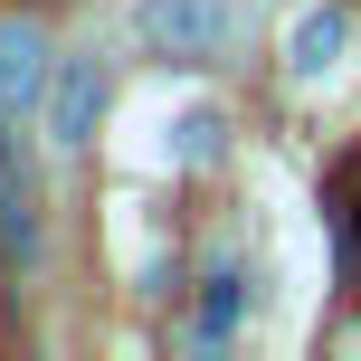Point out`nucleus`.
<instances>
[{
  "label": "nucleus",
  "instance_id": "f257e3e1",
  "mask_svg": "<svg viewBox=\"0 0 361 361\" xmlns=\"http://www.w3.org/2000/svg\"><path fill=\"white\" fill-rule=\"evenodd\" d=\"M238 0H143V10H133V29L152 38V48L162 57H219L238 38Z\"/></svg>",
  "mask_w": 361,
  "mask_h": 361
},
{
  "label": "nucleus",
  "instance_id": "f03ea898",
  "mask_svg": "<svg viewBox=\"0 0 361 361\" xmlns=\"http://www.w3.org/2000/svg\"><path fill=\"white\" fill-rule=\"evenodd\" d=\"M95 114H105V67H95V57H67V67H57V95H48V133L57 143H86Z\"/></svg>",
  "mask_w": 361,
  "mask_h": 361
},
{
  "label": "nucleus",
  "instance_id": "7ed1b4c3",
  "mask_svg": "<svg viewBox=\"0 0 361 361\" xmlns=\"http://www.w3.org/2000/svg\"><path fill=\"white\" fill-rule=\"evenodd\" d=\"M0 247L38 257V190H29V162H19V143H10V114H0Z\"/></svg>",
  "mask_w": 361,
  "mask_h": 361
},
{
  "label": "nucleus",
  "instance_id": "20e7f679",
  "mask_svg": "<svg viewBox=\"0 0 361 361\" xmlns=\"http://www.w3.org/2000/svg\"><path fill=\"white\" fill-rule=\"evenodd\" d=\"M48 86V48H38L29 19H0V114H29Z\"/></svg>",
  "mask_w": 361,
  "mask_h": 361
},
{
  "label": "nucleus",
  "instance_id": "39448f33",
  "mask_svg": "<svg viewBox=\"0 0 361 361\" xmlns=\"http://www.w3.org/2000/svg\"><path fill=\"white\" fill-rule=\"evenodd\" d=\"M343 48H352L343 10H305V19H295V38H286V67H295V76H333V67H343Z\"/></svg>",
  "mask_w": 361,
  "mask_h": 361
},
{
  "label": "nucleus",
  "instance_id": "423d86ee",
  "mask_svg": "<svg viewBox=\"0 0 361 361\" xmlns=\"http://www.w3.org/2000/svg\"><path fill=\"white\" fill-rule=\"evenodd\" d=\"M238 314H247V276H238V267H209V295H200V343H228V333H238Z\"/></svg>",
  "mask_w": 361,
  "mask_h": 361
},
{
  "label": "nucleus",
  "instance_id": "0eeeda50",
  "mask_svg": "<svg viewBox=\"0 0 361 361\" xmlns=\"http://www.w3.org/2000/svg\"><path fill=\"white\" fill-rule=\"evenodd\" d=\"M333 190H343V247H352V267H361V162H343Z\"/></svg>",
  "mask_w": 361,
  "mask_h": 361
},
{
  "label": "nucleus",
  "instance_id": "6e6552de",
  "mask_svg": "<svg viewBox=\"0 0 361 361\" xmlns=\"http://www.w3.org/2000/svg\"><path fill=\"white\" fill-rule=\"evenodd\" d=\"M219 152V114H180V162H209Z\"/></svg>",
  "mask_w": 361,
  "mask_h": 361
}]
</instances>
